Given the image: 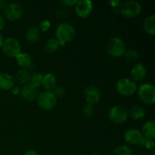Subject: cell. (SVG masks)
I'll return each mask as SVG.
<instances>
[{"label":"cell","mask_w":155,"mask_h":155,"mask_svg":"<svg viewBox=\"0 0 155 155\" xmlns=\"http://www.w3.org/2000/svg\"><path fill=\"white\" fill-rule=\"evenodd\" d=\"M106 50L109 55L114 58L122 57L127 51L125 43L123 39L118 36H112L107 40Z\"/></svg>","instance_id":"1"},{"label":"cell","mask_w":155,"mask_h":155,"mask_svg":"<svg viewBox=\"0 0 155 155\" xmlns=\"http://www.w3.org/2000/svg\"><path fill=\"white\" fill-rule=\"evenodd\" d=\"M75 34L74 27L68 23L59 24L55 30L56 39L59 42L60 45H64L66 42L73 40L75 37Z\"/></svg>","instance_id":"2"},{"label":"cell","mask_w":155,"mask_h":155,"mask_svg":"<svg viewBox=\"0 0 155 155\" xmlns=\"http://www.w3.org/2000/svg\"><path fill=\"white\" fill-rule=\"evenodd\" d=\"M138 95L141 101L146 104H154L155 102V88L151 83H144L138 89Z\"/></svg>","instance_id":"3"},{"label":"cell","mask_w":155,"mask_h":155,"mask_svg":"<svg viewBox=\"0 0 155 155\" xmlns=\"http://www.w3.org/2000/svg\"><path fill=\"white\" fill-rule=\"evenodd\" d=\"M2 49L5 55L11 58H16L21 53V44L15 38H6L3 40Z\"/></svg>","instance_id":"4"},{"label":"cell","mask_w":155,"mask_h":155,"mask_svg":"<svg viewBox=\"0 0 155 155\" xmlns=\"http://www.w3.org/2000/svg\"><path fill=\"white\" fill-rule=\"evenodd\" d=\"M117 92L124 96H131L137 90L136 82L130 78H122L118 80L116 85Z\"/></svg>","instance_id":"5"},{"label":"cell","mask_w":155,"mask_h":155,"mask_svg":"<svg viewBox=\"0 0 155 155\" xmlns=\"http://www.w3.org/2000/svg\"><path fill=\"white\" fill-rule=\"evenodd\" d=\"M57 103V98L52 92L45 91L38 95L37 104L42 110H48L52 109Z\"/></svg>","instance_id":"6"},{"label":"cell","mask_w":155,"mask_h":155,"mask_svg":"<svg viewBox=\"0 0 155 155\" xmlns=\"http://www.w3.org/2000/svg\"><path fill=\"white\" fill-rule=\"evenodd\" d=\"M109 120L115 124H122L128 118V111L121 105H115L110 109L108 113Z\"/></svg>","instance_id":"7"},{"label":"cell","mask_w":155,"mask_h":155,"mask_svg":"<svg viewBox=\"0 0 155 155\" xmlns=\"http://www.w3.org/2000/svg\"><path fill=\"white\" fill-rule=\"evenodd\" d=\"M120 12L124 17L133 18L141 13L142 6L136 1H127L120 5Z\"/></svg>","instance_id":"8"},{"label":"cell","mask_w":155,"mask_h":155,"mask_svg":"<svg viewBox=\"0 0 155 155\" xmlns=\"http://www.w3.org/2000/svg\"><path fill=\"white\" fill-rule=\"evenodd\" d=\"M24 9L22 5L19 3L12 2L6 5L4 8L5 17L9 21H17L22 16Z\"/></svg>","instance_id":"9"},{"label":"cell","mask_w":155,"mask_h":155,"mask_svg":"<svg viewBox=\"0 0 155 155\" xmlns=\"http://www.w3.org/2000/svg\"><path fill=\"white\" fill-rule=\"evenodd\" d=\"M93 9L92 2L89 0H80L75 5V11L80 18H86L91 15Z\"/></svg>","instance_id":"10"},{"label":"cell","mask_w":155,"mask_h":155,"mask_svg":"<svg viewBox=\"0 0 155 155\" xmlns=\"http://www.w3.org/2000/svg\"><path fill=\"white\" fill-rule=\"evenodd\" d=\"M85 97L86 103L93 105L99 101L101 98V92L98 87L94 85H89L85 89Z\"/></svg>","instance_id":"11"},{"label":"cell","mask_w":155,"mask_h":155,"mask_svg":"<svg viewBox=\"0 0 155 155\" xmlns=\"http://www.w3.org/2000/svg\"><path fill=\"white\" fill-rule=\"evenodd\" d=\"M20 95L21 98L25 101H33L37 98L39 95V89L37 87L31 84H27L20 90Z\"/></svg>","instance_id":"12"},{"label":"cell","mask_w":155,"mask_h":155,"mask_svg":"<svg viewBox=\"0 0 155 155\" xmlns=\"http://www.w3.org/2000/svg\"><path fill=\"white\" fill-rule=\"evenodd\" d=\"M142 135L141 131L136 129H130L127 130L124 133V139L128 144L137 145L140 142L142 139Z\"/></svg>","instance_id":"13"},{"label":"cell","mask_w":155,"mask_h":155,"mask_svg":"<svg viewBox=\"0 0 155 155\" xmlns=\"http://www.w3.org/2000/svg\"><path fill=\"white\" fill-rule=\"evenodd\" d=\"M146 68L144 66V64L141 63L136 64L130 71V74L133 78V81H141L143 80L146 75Z\"/></svg>","instance_id":"14"},{"label":"cell","mask_w":155,"mask_h":155,"mask_svg":"<svg viewBox=\"0 0 155 155\" xmlns=\"http://www.w3.org/2000/svg\"><path fill=\"white\" fill-rule=\"evenodd\" d=\"M142 135L143 138L148 140L154 141L155 138V123L154 120H148L144 124L142 128Z\"/></svg>","instance_id":"15"},{"label":"cell","mask_w":155,"mask_h":155,"mask_svg":"<svg viewBox=\"0 0 155 155\" xmlns=\"http://www.w3.org/2000/svg\"><path fill=\"white\" fill-rule=\"evenodd\" d=\"M15 86V79L11 74L7 73L0 74V89L3 90L11 89Z\"/></svg>","instance_id":"16"},{"label":"cell","mask_w":155,"mask_h":155,"mask_svg":"<svg viewBox=\"0 0 155 155\" xmlns=\"http://www.w3.org/2000/svg\"><path fill=\"white\" fill-rule=\"evenodd\" d=\"M42 85L46 91L53 90L55 89V86L57 85V79L55 76L52 74H46L42 77Z\"/></svg>","instance_id":"17"},{"label":"cell","mask_w":155,"mask_h":155,"mask_svg":"<svg viewBox=\"0 0 155 155\" xmlns=\"http://www.w3.org/2000/svg\"><path fill=\"white\" fill-rule=\"evenodd\" d=\"M30 77V74L28 70L23 68V69L19 70L15 74V81H16L18 84H26L29 81Z\"/></svg>","instance_id":"18"},{"label":"cell","mask_w":155,"mask_h":155,"mask_svg":"<svg viewBox=\"0 0 155 155\" xmlns=\"http://www.w3.org/2000/svg\"><path fill=\"white\" fill-rule=\"evenodd\" d=\"M145 112L144 109L139 105H135L132 107L128 112V116H130V117L134 120L142 119L145 117Z\"/></svg>","instance_id":"19"},{"label":"cell","mask_w":155,"mask_h":155,"mask_svg":"<svg viewBox=\"0 0 155 155\" xmlns=\"http://www.w3.org/2000/svg\"><path fill=\"white\" fill-rule=\"evenodd\" d=\"M17 63L22 68H28L32 64V58L28 53L21 52L16 57Z\"/></svg>","instance_id":"20"},{"label":"cell","mask_w":155,"mask_h":155,"mask_svg":"<svg viewBox=\"0 0 155 155\" xmlns=\"http://www.w3.org/2000/svg\"><path fill=\"white\" fill-rule=\"evenodd\" d=\"M144 30L150 35L155 34V16L154 15H149L145 18L143 24Z\"/></svg>","instance_id":"21"},{"label":"cell","mask_w":155,"mask_h":155,"mask_svg":"<svg viewBox=\"0 0 155 155\" xmlns=\"http://www.w3.org/2000/svg\"><path fill=\"white\" fill-rule=\"evenodd\" d=\"M40 36V30L37 27H31L26 33V38L30 42H36L39 40Z\"/></svg>","instance_id":"22"},{"label":"cell","mask_w":155,"mask_h":155,"mask_svg":"<svg viewBox=\"0 0 155 155\" xmlns=\"http://www.w3.org/2000/svg\"><path fill=\"white\" fill-rule=\"evenodd\" d=\"M113 155H133V151L129 146L122 145L114 150Z\"/></svg>","instance_id":"23"},{"label":"cell","mask_w":155,"mask_h":155,"mask_svg":"<svg viewBox=\"0 0 155 155\" xmlns=\"http://www.w3.org/2000/svg\"><path fill=\"white\" fill-rule=\"evenodd\" d=\"M59 46H60V43H59L58 41L56 39L51 38L47 41V43L45 45V49L48 52H54L56 50H58Z\"/></svg>","instance_id":"24"},{"label":"cell","mask_w":155,"mask_h":155,"mask_svg":"<svg viewBox=\"0 0 155 155\" xmlns=\"http://www.w3.org/2000/svg\"><path fill=\"white\" fill-rule=\"evenodd\" d=\"M42 77H43V76L40 73H34L33 74L30 75V80H30V84L39 88L42 85Z\"/></svg>","instance_id":"25"},{"label":"cell","mask_w":155,"mask_h":155,"mask_svg":"<svg viewBox=\"0 0 155 155\" xmlns=\"http://www.w3.org/2000/svg\"><path fill=\"white\" fill-rule=\"evenodd\" d=\"M139 145L142 147H145V148L148 150H151L154 148V142L152 140H148V139H145V138L142 137V140L140 141V142L139 143Z\"/></svg>","instance_id":"26"},{"label":"cell","mask_w":155,"mask_h":155,"mask_svg":"<svg viewBox=\"0 0 155 155\" xmlns=\"http://www.w3.org/2000/svg\"><path fill=\"white\" fill-rule=\"evenodd\" d=\"M125 54L126 57L130 61H136L139 58V53L134 49H130L129 51H126Z\"/></svg>","instance_id":"27"},{"label":"cell","mask_w":155,"mask_h":155,"mask_svg":"<svg viewBox=\"0 0 155 155\" xmlns=\"http://www.w3.org/2000/svg\"><path fill=\"white\" fill-rule=\"evenodd\" d=\"M94 113V107L92 104H86L83 108V114L86 117H91Z\"/></svg>","instance_id":"28"},{"label":"cell","mask_w":155,"mask_h":155,"mask_svg":"<svg viewBox=\"0 0 155 155\" xmlns=\"http://www.w3.org/2000/svg\"><path fill=\"white\" fill-rule=\"evenodd\" d=\"M53 92V94L54 95V96L56 97V98H62V97H64V94H65L64 89L62 87L56 88V89H54V92Z\"/></svg>","instance_id":"29"},{"label":"cell","mask_w":155,"mask_h":155,"mask_svg":"<svg viewBox=\"0 0 155 155\" xmlns=\"http://www.w3.org/2000/svg\"><path fill=\"white\" fill-rule=\"evenodd\" d=\"M50 27H51V23L48 20H44L40 23V30L42 31H47Z\"/></svg>","instance_id":"30"},{"label":"cell","mask_w":155,"mask_h":155,"mask_svg":"<svg viewBox=\"0 0 155 155\" xmlns=\"http://www.w3.org/2000/svg\"><path fill=\"white\" fill-rule=\"evenodd\" d=\"M77 2H78L77 0H64V1L62 0V1H60V2L65 6H72L75 5Z\"/></svg>","instance_id":"31"},{"label":"cell","mask_w":155,"mask_h":155,"mask_svg":"<svg viewBox=\"0 0 155 155\" xmlns=\"http://www.w3.org/2000/svg\"><path fill=\"white\" fill-rule=\"evenodd\" d=\"M24 155H39V154L34 150H28L24 153Z\"/></svg>","instance_id":"32"},{"label":"cell","mask_w":155,"mask_h":155,"mask_svg":"<svg viewBox=\"0 0 155 155\" xmlns=\"http://www.w3.org/2000/svg\"><path fill=\"white\" fill-rule=\"evenodd\" d=\"M11 90H12V92L13 94H18L20 93V89L19 88H18V86H12V88L11 89Z\"/></svg>","instance_id":"33"},{"label":"cell","mask_w":155,"mask_h":155,"mask_svg":"<svg viewBox=\"0 0 155 155\" xmlns=\"http://www.w3.org/2000/svg\"><path fill=\"white\" fill-rule=\"evenodd\" d=\"M109 3H110V4L111 5V6H113V7H117V6L120 5V1H118V0L114 1V0H113V1H109Z\"/></svg>","instance_id":"34"},{"label":"cell","mask_w":155,"mask_h":155,"mask_svg":"<svg viewBox=\"0 0 155 155\" xmlns=\"http://www.w3.org/2000/svg\"><path fill=\"white\" fill-rule=\"evenodd\" d=\"M4 26H5V21L3 19L2 17L0 15V31L4 28Z\"/></svg>","instance_id":"35"},{"label":"cell","mask_w":155,"mask_h":155,"mask_svg":"<svg viewBox=\"0 0 155 155\" xmlns=\"http://www.w3.org/2000/svg\"><path fill=\"white\" fill-rule=\"evenodd\" d=\"M5 6H6L5 2L3 1V0H0V8H5Z\"/></svg>","instance_id":"36"},{"label":"cell","mask_w":155,"mask_h":155,"mask_svg":"<svg viewBox=\"0 0 155 155\" xmlns=\"http://www.w3.org/2000/svg\"><path fill=\"white\" fill-rule=\"evenodd\" d=\"M3 40H4V39H3L2 35L1 33H0V48H2V45Z\"/></svg>","instance_id":"37"},{"label":"cell","mask_w":155,"mask_h":155,"mask_svg":"<svg viewBox=\"0 0 155 155\" xmlns=\"http://www.w3.org/2000/svg\"><path fill=\"white\" fill-rule=\"evenodd\" d=\"M91 155H101V154H91Z\"/></svg>","instance_id":"38"},{"label":"cell","mask_w":155,"mask_h":155,"mask_svg":"<svg viewBox=\"0 0 155 155\" xmlns=\"http://www.w3.org/2000/svg\"><path fill=\"white\" fill-rule=\"evenodd\" d=\"M80 155H87L86 154H80Z\"/></svg>","instance_id":"39"},{"label":"cell","mask_w":155,"mask_h":155,"mask_svg":"<svg viewBox=\"0 0 155 155\" xmlns=\"http://www.w3.org/2000/svg\"><path fill=\"white\" fill-rule=\"evenodd\" d=\"M138 155H139V154H138Z\"/></svg>","instance_id":"40"}]
</instances>
